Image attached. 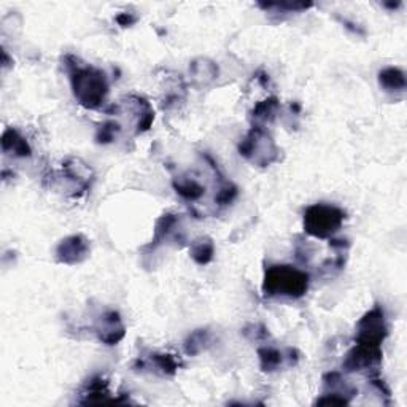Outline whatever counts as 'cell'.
<instances>
[{"mask_svg":"<svg viewBox=\"0 0 407 407\" xmlns=\"http://www.w3.org/2000/svg\"><path fill=\"white\" fill-rule=\"evenodd\" d=\"M70 75V85L78 104L89 110H95L104 104L108 94L107 75L100 69L83 64L78 57L67 54L64 57Z\"/></svg>","mask_w":407,"mask_h":407,"instance_id":"obj_1","label":"cell"},{"mask_svg":"<svg viewBox=\"0 0 407 407\" xmlns=\"http://www.w3.org/2000/svg\"><path fill=\"white\" fill-rule=\"evenodd\" d=\"M310 276L305 271L290 264H273L266 267L263 293L267 297H302L309 290Z\"/></svg>","mask_w":407,"mask_h":407,"instance_id":"obj_2","label":"cell"},{"mask_svg":"<svg viewBox=\"0 0 407 407\" xmlns=\"http://www.w3.org/2000/svg\"><path fill=\"white\" fill-rule=\"evenodd\" d=\"M346 220V212L331 204H314L304 212V231L315 239H331Z\"/></svg>","mask_w":407,"mask_h":407,"instance_id":"obj_3","label":"cell"},{"mask_svg":"<svg viewBox=\"0 0 407 407\" xmlns=\"http://www.w3.org/2000/svg\"><path fill=\"white\" fill-rule=\"evenodd\" d=\"M239 153L240 156L259 167H267L277 161L280 150L269 134L264 131V127L256 124L248 131L245 138L240 142Z\"/></svg>","mask_w":407,"mask_h":407,"instance_id":"obj_4","label":"cell"},{"mask_svg":"<svg viewBox=\"0 0 407 407\" xmlns=\"http://www.w3.org/2000/svg\"><path fill=\"white\" fill-rule=\"evenodd\" d=\"M388 326L385 322V312L380 305H375L374 309L366 312L356 323L355 342L369 343V346L380 347L382 342L387 339Z\"/></svg>","mask_w":407,"mask_h":407,"instance_id":"obj_5","label":"cell"},{"mask_svg":"<svg viewBox=\"0 0 407 407\" xmlns=\"http://www.w3.org/2000/svg\"><path fill=\"white\" fill-rule=\"evenodd\" d=\"M382 362V348L369 343H358L347 353L342 362L346 372H361L369 369H377Z\"/></svg>","mask_w":407,"mask_h":407,"instance_id":"obj_6","label":"cell"},{"mask_svg":"<svg viewBox=\"0 0 407 407\" xmlns=\"http://www.w3.org/2000/svg\"><path fill=\"white\" fill-rule=\"evenodd\" d=\"M89 240L81 234H73L62 239L56 248L57 263L73 266L80 264L89 256Z\"/></svg>","mask_w":407,"mask_h":407,"instance_id":"obj_7","label":"cell"},{"mask_svg":"<svg viewBox=\"0 0 407 407\" xmlns=\"http://www.w3.org/2000/svg\"><path fill=\"white\" fill-rule=\"evenodd\" d=\"M94 331L95 334H98L99 341L104 342L105 346H117L119 341H123L126 334V326L117 310H107L105 314L99 317Z\"/></svg>","mask_w":407,"mask_h":407,"instance_id":"obj_8","label":"cell"},{"mask_svg":"<svg viewBox=\"0 0 407 407\" xmlns=\"http://www.w3.org/2000/svg\"><path fill=\"white\" fill-rule=\"evenodd\" d=\"M180 365L182 362L175 355L155 352L150 353L143 360L138 358L134 367H136L137 371H146V369H150V371L159 375H175L178 369H180Z\"/></svg>","mask_w":407,"mask_h":407,"instance_id":"obj_9","label":"cell"},{"mask_svg":"<svg viewBox=\"0 0 407 407\" xmlns=\"http://www.w3.org/2000/svg\"><path fill=\"white\" fill-rule=\"evenodd\" d=\"M296 353V350L291 348L290 356H285L283 352H280L277 348L272 347H261L258 350L259 356V366L264 372H276L280 367H283L285 365H295L296 361H293V355Z\"/></svg>","mask_w":407,"mask_h":407,"instance_id":"obj_10","label":"cell"},{"mask_svg":"<svg viewBox=\"0 0 407 407\" xmlns=\"http://www.w3.org/2000/svg\"><path fill=\"white\" fill-rule=\"evenodd\" d=\"M2 150L6 155H13L18 158H29L32 155V148L28 140L13 127H6L2 136Z\"/></svg>","mask_w":407,"mask_h":407,"instance_id":"obj_11","label":"cell"},{"mask_svg":"<svg viewBox=\"0 0 407 407\" xmlns=\"http://www.w3.org/2000/svg\"><path fill=\"white\" fill-rule=\"evenodd\" d=\"M85 399H81V404H100V403H117V401L110 398V391H108V382L102 377V375H95L86 387Z\"/></svg>","mask_w":407,"mask_h":407,"instance_id":"obj_12","label":"cell"},{"mask_svg":"<svg viewBox=\"0 0 407 407\" xmlns=\"http://www.w3.org/2000/svg\"><path fill=\"white\" fill-rule=\"evenodd\" d=\"M172 187H174L175 193L187 201H197L201 199L206 193L202 184L189 177H175L172 180Z\"/></svg>","mask_w":407,"mask_h":407,"instance_id":"obj_13","label":"cell"},{"mask_svg":"<svg viewBox=\"0 0 407 407\" xmlns=\"http://www.w3.org/2000/svg\"><path fill=\"white\" fill-rule=\"evenodd\" d=\"M178 223L177 215L174 213H164L161 218L156 221V226H155V234H153V240L150 245H146L148 250H155L159 245L163 244V242L169 237V234L174 231L175 226Z\"/></svg>","mask_w":407,"mask_h":407,"instance_id":"obj_14","label":"cell"},{"mask_svg":"<svg viewBox=\"0 0 407 407\" xmlns=\"http://www.w3.org/2000/svg\"><path fill=\"white\" fill-rule=\"evenodd\" d=\"M189 254H191V258L194 259V263H197L199 266L208 264L210 261L213 259V254H215L213 240L208 237L196 239L193 244H191Z\"/></svg>","mask_w":407,"mask_h":407,"instance_id":"obj_15","label":"cell"},{"mask_svg":"<svg viewBox=\"0 0 407 407\" xmlns=\"http://www.w3.org/2000/svg\"><path fill=\"white\" fill-rule=\"evenodd\" d=\"M379 83L385 91H403L407 85L404 72L396 67H387L380 70Z\"/></svg>","mask_w":407,"mask_h":407,"instance_id":"obj_16","label":"cell"},{"mask_svg":"<svg viewBox=\"0 0 407 407\" xmlns=\"http://www.w3.org/2000/svg\"><path fill=\"white\" fill-rule=\"evenodd\" d=\"M212 342V334L208 329H196L184 341V353L189 356H196L204 352Z\"/></svg>","mask_w":407,"mask_h":407,"instance_id":"obj_17","label":"cell"},{"mask_svg":"<svg viewBox=\"0 0 407 407\" xmlns=\"http://www.w3.org/2000/svg\"><path fill=\"white\" fill-rule=\"evenodd\" d=\"M280 107V102L277 98H269L266 100H261L256 107L253 108L252 117L254 121H261V123H266V121H272L276 118L277 110Z\"/></svg>","mask_w":407,"mask_h":407,"instance_id":"obj_18","label":"cell"},{"mask_svg":"<svg viewBox=\"0 0 407 407\" xmlns=\"http://www.w3.org/2000/svg\"><path fill=\"white\" fill-rule=\"evenodd\" d=\"M191 72H193V76L196 80H201L204 83H208L215 80L216 76H218V67L215 66L213 62H208V61H194L191 64Z\"/></svg>","mask_w":407,"mask_h":407,"instance_id":"obj_19","label":"cell"},{"mask_svg":"<svg viewBox=\"0 0 407 407\" xmlns=\"http://www.w3.org/2000/svg\"><path fill=\"white\" fill-rule=\"evenodd\" d=\"M119 131H121V127L118 123L107 121V123H104L99 127L98 134H95V140H98L99 143H110L114 138H117Z\"/></svg>","mask_w":407,"mask_h":407,"instance_id":"obj_20","label":"cell"},{"mask_svg":"<svg viewBox=\"0 0 407 407\" xmlns=\"http://www.w3.org/2000/svg\"><path fill=\"white\" fill-rule=\"evenodd\" d=\"M235 196H237V188H235L234 184L226 182L220 188L218 194H216V197H215V201L218 202V206H229V204L235 199Z\"/></svg>","mask_w":407,"mask_h":407,"instance_id":"obj_21","label":"cell"},{"mask_svg":"<svg viewBox=\"0 0 407 407\" xmlns=\"http://www.w3.org/2000/svg\"><path fill=\"white\" fill-rule=\"evenodd\" d=\"M259 6H263V8H266V10L278 8V10H286V11H301V10H307V8H310L312 4L280 2V4H259Z\"/></svg>","mask_w":407,"mask_h":407,"instance_id":"obj_22","label":"cell"},{"mask_svg":"<svg viewBox=\"0 0 407 407\" xmlns=\"http://www.w3.org/2000/svg\"><path fill=\"white\" fill-rule=\"evenodd\" d=\"M117 23L119 25H123V28H127V25H132L136 23V16H132L131 13H119L117 16Z\"/></svg>","mask_w":407,"mask_h":407,"instance_id":"obj_23","label":"cell"}]
</instances>
